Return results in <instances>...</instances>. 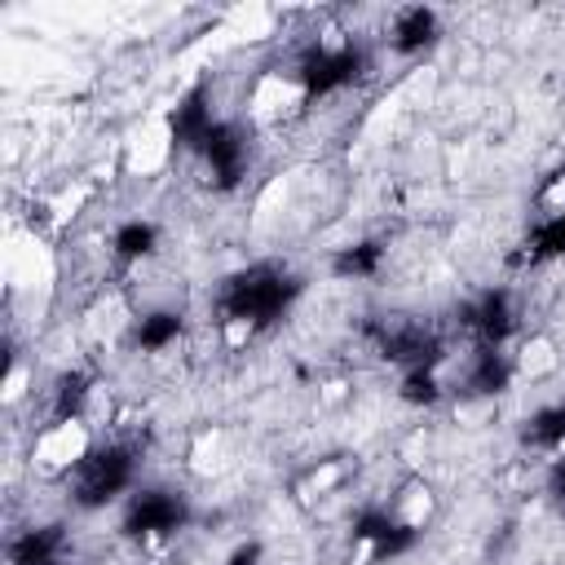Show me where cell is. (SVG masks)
<instances>
[{"label": "cell", "instance_id": "ba28073f", "mask_svg": "<svg viewBox=\"0 0 565 565\" xmlns=\"http://www.w3.org/2000/svg\"><path fill=\"white\" fill-rule=\"evenodd\" d=\"M26 380H31V371L18 362V366L9 371V380H4V406H18V402L26 397Z\"/></svg>", "mask_w": 565, "mask_h": 565}, {"label": "cell", "instance_id": "8992f818", "mask_svg": "<svg viewBox=\"0 0 565 565\" xmlns=\"http://www.w3.org/2000/svg\"><path fill=\"white\" fill-rule=\"evenodd\" d=\"M393 516H397L406 530H419V525L433 516V490H428V486H419V481H415V486H406V490L397 494V512H393Z\"/></svg>", "mask_w": 565, "mask_h": 565}, {"label": "cell", "instance_id": "5b68a950", "mask_svg": "<svg viewBox=\"0 0 565 565\" xmlns=\"http://www.w3.org/2000/svg\"><path fill=\"white\" fill-rule=\"evenodd\" d=\"M561 366V353H556V340L552 335H530L521 349H516V375L521 380H543Z\"/></svg>", "mask_w": 565, "mask_h": 565}, {"label": "cell", "instance_id": "9c48e42d", "mask_svg": "<svg viewBox=\"0 0 565 565\" xmlns=\"http://www.w3.org/2000/svg\"><path fill=\"white\" fill-rule=\"evenodd\" d=\"M247 335H252V322H247V318H234V322L225 327V344H230V349L247 344Z\"/></svg>", "mask_w": 565, "mask_h": 565}, {"label": "cell", "instance_id": "52a82bcc", "mask_svg": "<svg viewBox=\"0 0 565 565\" xmlns=\"http://www.w3.org/2000/svg\"><path fill=\"white\" fill-rule=\"evenodd\" d=\"M539 207H543L547 216H561V212H565V172H556V177L543 185V194H539Z\"/></svg>", "mask_w": 565, "mask_h": 565}, {"label": "cell", "instance_id": "6da1fadb", "mask_svg": "<svg viewBox=\"0 0 565 565\" xmlns=\"http://www.w3.org/2000/svg\"><path fill=\"white\" fill-rule=\"evenodd\" d=\"M88 446H93L88 419L84 415H62V419H53L49 428L35 433V441H31V468L35 472H49V477L71 472L88 455Z\"/></svg>", "mask_w": 565, "mask_h": 565}, {"label": "cell", "instance_id": "277c9868", "mask_svg": "<svg viewBox=\"0 0 565 565\" xmlns=\"http://www.w3.org/2000/svg\"><path fill=\"white\" fill-rule=\"evenodd\" d=\"M234 468V450H230V437L221 428L212 433H199V441L190 446V472L194 477H221Z\"/></svg>", "mask_w": 565, "mask_h": 565}, {"label": "cell", "instance_id": "7a4b0ae2", "mask_svg": "<svg viewBox=\"0 0 565 565\" xmlns=\"http://www.w3.org/2000/svg\"><path fill=\"white\" fill-rule=\"evenodd\" d=\"M168 154H172V128H168V119L163 115H150V119H141L137 128H132V137H128V172H159L163 163H168Z\"/></svg>", "mask_w": 565, "mask_h": 565}, {"label": "cell", "instance_id": "3957f363", "mask_svg": "<svg viewBox=\"0 0 565 565\" xmlns=\"http://www.w3.org/2000/svg\"><path fill=\"white\" fill-rule=\"evenodd\" d=\"M296 102H300V88L291 79H282V75H260L256 88H252V115L256 119H278Z\"/></svg>", "mask_w": 565, "mask_h": 565}]
</instances>
